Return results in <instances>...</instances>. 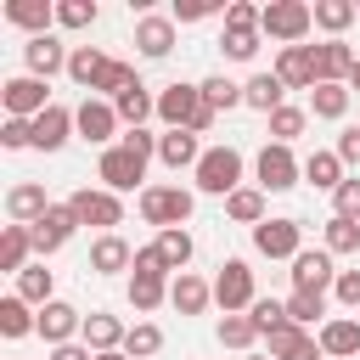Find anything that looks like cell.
Listing matches in <instances>:
<instances>
[{"label":"cell","mask_w":360,"mask_h":360,"mask_svg":"<svg viewBox=\"0 0 360 360\" xmlns=\"http://www.w3.org/2000/svg\"><path fill=\"white\" fill-rule=\"evenodd\" d=\"M158 118H163V129H191V135H208L214 129V107H208V96H202V84H163L158 90Z\"/></svg>","instance_id":"cell-1"},{"label":"cell","mask_w":360,"mask_h":360,"mask_svg":"<svg viewBox=\"0 0 360 360\" xmlns=\"http://www.w3.org/2000/svg\"><path fill=\"white\" fill-rule=\"evenodd\" d=\"M169 264L158 259V248L146 242V248H135V264H129V304H135V315H152L158 304H169Z\"/></svg>","instance_id":"cell-2"},{"label":"cell","mask_w":360,"mask_h":360,"mask_svg":"<svg viewBox=\"0 0 360 360\" xmlns=\"http://www.w3.org/2000/svg\"><path fill=\"white\" fill-rule=\"evenodd\" d=\"M259 28H264V39H276L281 51H287V45H304L309 28H315V6H304V0H270L264 17H259Z\"/></svg>","instance_id":"cell-3"},{"label":"cell","mask_w":360,"mask_h":360,"mask_svg":"<svg viewBox=\"0 0 360 360\" xmlns=\"http://www.w3.org/2000/svg\"><path fill=\"white\" fill-rule=\"evenodd\" d=\"M73 129H79V141H90V146H101V152L124 141V118H118V107L101 101V96H84V101L73 107Z\"/></svg>","instance_id":"cell-4"},{"label":"cell","mask_w":360,"mask_h":360,"mask_svg":"<svg viewBox=\"0 0 360 360\" xmlns=\"http://www.w3.org/2000/svg\"><path fill=\"white\" fill-rule=\"evenodd\" d=\"M191 180H197V191H208V197L242 191V152H236V146H208L202 163L191 169Z\"/></svg>","instance_id":"cell-5"},{"label":"cell","mask_w":360,"mask_h":360,"mask_svg":"<svg viewBox=\"0 0 360 360\" xmlns=\"http://www.w3.org/2000/svg\"><path fill=\"white\" fill-rule=\"evenodd\" d=\"M191 208H197V197L186 186H146L141 191V219L158 225V231H180L191 219Z\"/></svg>","instance_id":"cell-6"},{"label":"cell","mask_w":360,"mask_h":360,"mask_svg":"<svg viewBox=\"0 0 360 360\" xmlns=\"http://www.w3.org/2000/svg\"><path fill=\"white\" fill-rule=\"evenodd\" d=\"M68 208L79 225H96L101 236H112V225H124V197H112L107 186H79L68 197Z\"/></svg>","instance_id":"cell-7"},{"label":"cell","mask_w":360,"mask_h":360,"mask_svg":"<svg viewBox=\"0 0 360 360\" xmlns=\"http://www.w3.org/2000/svg\"><path fill=\"white\" fill-rule=\"evenodd\" d=\"M253 174H259V191L270 197V191H292V186L304 180V163L292 158V146L264 141V146H259V158H253Z\"/></svg>","instance_id":"cell-8"},{"label":"cell","mask_w":360,"mask_h":360,"mask_svg":"<svg viewBox=\"0 0 360 360\" xmlns=\"http://www.w3.org/2000/svg\"><path fill=\"white\" fill-rule=\"evenodd\" d=\"M214 304H219L225 315H248V309L259 304L248 259H225V264H219V276H214Z\"/></svg>","instance_id":"cell-9"},{"label":"cell","mask_w":360,"mask_h":360,"mask_svg":"<svg viewBox=\"0 0 360 360\" xmlns=\"http://www.w3.org/2000/svg\"><path fill=\"white\" fill-rule=\"evenodd\" d=\"M96 180L112 191V197H124V191H135L141 180H146V158H135L129 146H107L101 158H96ZM146 191V186H141Z\"/></svg>","instance_id":"cell-10"},{"label":"cell","mask_w":360,"mask_h":360,"mask_svg":"<svg viewBox=\"0 0 360 360\" xmlns=\"http://www.w3.org/2000/svg\"><path fill=\"white\" fill-rule=\"evenodd\" d=\"M0 107H6V118H39V112L51 107V90H45V79L17 73V79L0 84Z\"/></svg>","instance_id":"cell-11"},{"label":"cell","mask_w":360,"mask_h":360,"mask_svg":"<svg viewBox=\"0 0 360 360\" xmlns=\"http://www.w3.org/2000/svg\"><path fill=\"white\" fill-rule=\"evenodd\" d=\"M253 248L264 253V259H298L304 253V225L298 219H264V225H253Z\"/></svg>","instance_id":"cell-12"},{"label":"cell","mask_w":360,"mask_h":360,"mask_svg":"<svg viewBox=\"0 0 360 360\" xmlns=\"http://www.w3.org/2000/svg\"><path fill=\"white\" fill-rule=\"evenodd\" d=\"M79 231V219H73V208L68 202H51V214L39 219V225H28V236H34V253H39V264L51 259V253H62V242Z\"/></svg>","instance_id":"cell-13"},{"label":"cell","mask_w":360,"mask_h":360,"mask_svg":"<svg viewBox=\"0 0 360 360\" xmlns=\"http://www.w3.org/2000/svg\"><path fill=\"white\" fill-rule=\"evenodd\" d=\"M174 28H180V22H174L169 11H146V17L135 22V51H141L146 62H163V56L174 51Z\"/></svg>","instance_id":"cell-14"},{"label":"cell","mask_w":360,"mask_h":360,"mask_svg":"<svg viewBox=\"0 0 360 360\" xmlns=\"http://www.w3.org/2000/svg\"><path fill=\"white\" fill-rule=\"evenodd\" d=\"M338 287V270H332V253L326 248H304L292 259V292H326Z\"/></svg>","instance_id":"cell-15"},{"label":"cell","mask_w":360,"mask_h":360,"mask_svg":"<svg viewBox=\"0 0 360 360\" xmlns=\"http://www.w3.org/2000/svg\"><path fill=\"white\" fill-rule=\"evenodd\" d=\"M68 56H73V51H68L56 34H39V39L22 45V62H28L34 79H56V73H68Z\"/></svg>","instance_id":"cell-16"},{"label":"cell","mask_w":360,"mask_h":360,"mask_svg":"<svg viewBox=\"0 0 360 360\" xmlns=\"http://www.w3.org/2000/svg\"><path fill=\"white\" fill-rule=\"evenodd\" d=\"M309 51H315V84H349V68L360 56V51H349V39H321Z\"/></svg>","instance_id":"cell-17"},{"label":"cell","mask_w":360,"mask_h":360,"mask_svg":"<svg viewBox=\"0 0 360 360\" xmlns=\"http://www.w3.org/2000/svg\"><path fill=\"white\" fill-rule=\"evenodd\" d=\"M68 135H79V129H73V107L51 101V107L34 118V152H62V146H68Z\"/></svg>","instance_id":"cell-18"},{"label":"cell","mask_w":360,"mask_h":360,"mask_svg":"<svg viewBox=\"0 0 360 360\" xmlns=\"http://www.w3.org/2000/svg\"><path fill=\"white\" fill-rule=\"evenodd\" d=\"M124 338H129V326H124L118 315H107V309H90V315H84L79 343H84L90 354H112V349H124Z\"/></svg>","instance_id":"cell-19"},{"label":"cell","mask_w":360,"mask_h":360,"mask_svg":"<svg viewBox=\"0 0 360 360\" xmlns=\"http://www.w3.org/2000/svg\"><path fill=\"white\" fill-rule=\"evenodd\" d=\"M321 354L326 360H354L360 354V321L354 315H332V321H321Z\"/></svg>","instance_id":"cell-20"},{"label":"cell","mask_w":360,"mask_h":360,"mask_svg":"<svg viewBox=\"0 0 360 360\" xmlns=\"http://www.w3.org/2000/svg\"><path fill=\"white\" fill-rule=\"evenodd\" d=\"M0 17H6L11 28H22L28 39H39V34H51L56 6H51V0H6V6H0Z\"/></svg>","instance_id":"cell-21"},{"label":"cell","mask_w":360,"mask_h":360,"mask_svg":"<svg viewBox=\"0 0 360 360\" xmlns=\"http://www.w3.org/2000/svg\"><path fill=\"white\" fill-rule=\"evenodd\" d=\"M287 90H315V51L309 45H287L276 51V68H270Z\"/></svg>","instance_id":"cell-22"},{"label":"cell","mask_w":360,"mask_h":360,"mask_svg":"<svg viewBox=\"0 0 360 360\" xmlns=\"http://www.w3.org/2000/svg\"><path fill=\"white\" fill-rule=\"evenodd\" d=\"M202 152H208V146H202L191 129H163V141H158V163L174 169V174H180V169H197Z\"/></svg>","instance_id":"cell-23"},{"label":"cell","mask_w":360,"mask_h":360,"mask_svg":"<svg viewBox=\"0 0 360 360\" xmlns=\"http://www.w3.org/2000/svg\"><path fill=\"white\" fill-rule=\"evenodd\" d=\"M6 214H11V225H39V219L51 214V197H45V186H34V180H17V186L6 191Z\"/></svg>","instance_id":"cell-24"},{"label":"cell","mask_w":360,"mask_h":360,"mask_svg":"<svg viewBox=\"0 0 360 360\" xmlns=\"http://www.w3.org/2000/svg\"><path fill=\"white\" fill-rule=\"evenodd\" d=\"M79 332H84V315H79L73 304H62V298H56V304H45V309H39V338H45L51 349L73 343Z\"/></svg>","instance_id":"cell-25"},{"label":"cell","mask_w":360,"mask_h":360,"mask_svg":"<svg viewBox=\"0 0 360 360\" xmlns=\"http://www.w3.org/2000/svg\"><path fill=\"white\" fill-rule=\"evenodd\" d=\"M264 343H270V360H326V354H321V338L304 332V326H292V321H287L281 332H270Z\"/></svg>","instance_id":"cell-26"},{"label":"cell","mask_w":360,"mask_h":360,"mask_svg":"<svg viewBox=\"0 0 360 360\" xmlns=\"http://www.w3.org/2000/svg\"><path fill=\"white\" fill-rule=\"evenodd\" d=\"M169 304H174L180 315H202V309L214 304V281H202V276L180 270V276L169 281Z\"/></svg>","instance_id":"cell-27"},{"label":"cell","mask_w":360,"mask_h":360,"mask_svg":"<svg viewBox=\"0 0 360 360\" xmlns=\"http://www.w3.org/2000/svg\"><path fill=\"white\" fill-rule=\"evenodd\" d=\"M129 264H135V248H129L118 231L90 242V270H96V276H118V270H129Z\"/></svg>","instance_id":"cell-28"},{"label":"cell","mask_w":360,"mask_h":360,"mask_svg":"<svg viewBox=\"0 0 360 360\" xmlns=\"http://www.w3.org/2000/svg\"><path fill=\"white\" fill-rule=\"evenodd\" d=\"M107 51L101 45H73V56H68V79L79 84V90H96L101 84V73H107Z\"/></svg>","instance_id":"cell-29"},{"label":"cell","mask_w":360,"mask_h":360,"mask_svg":"<svg viewBox=\"0 0 360 360\" xmlns=\"http://www.w3.org/2000/svg\"><path fill=\"white\" fill-rule=\"evenodd\" d=\"M281 96H287V84H281L276 73H253V79L242 84V107H253V112H264V118H270L276 107H287Z\"/></svg>","instance_id":"cell-30"},{"label":"cell","mask_w":360,"mask_h":360,"mask_svg":"<svg viewBox=\"0 0 360 360\" xmlns=\"http://www.w3.org/2000/svg\"><path fill=\"white\" fill-rule=\"evenodd\" d=\"M28 332H39V315H34V304L28 298H17V292H6L0 298V338H28Z\"/></svg>","instance_id":"cell-31"},{"label":"cell","mask_w":360,"mask_h":360,"mask_svg":"<svg viewBox=\"0 0 360 360\" xmlns=\"http://www.w3.org/2000/svg\"><path fill=\"white\" fill-rule=\"evenodd\" d=\"M349 107H354V90H349V84H315V90H309V112L326 118V124L349 118Z\"/></svg>","instance_id":"cell-32"},{"label":"cell","mask_w":360,"mask_h":360,"mask_svg":"<svg viewBox=\"0 0 360 360\" xmlns=\"http://www.w3.org/2000/svg\"><path fill=\"white\" fill-rule=\"evenodd\" d=\"M28 253H34V236H28V225H0V270L22 276V270H28Z\"/></svg>","instance_id":"cell-33"},{"label":"cell","mask_w":360,"mask_h":360,"mask_svg":"<svg viewBox=\"0 0 360 360\" xmlns=\"http://www.w3.org/2000/svg\"><path fill=\"white\" fill-rule=\"evenodd\" d=\"M152 248H158V259L169 264V276H180L186 264H191V253H197V242H191V231L180 225V231H158L152 236Z\"/></svg>","instance_id":"cell-34"},{"label":"cell","mask_w":360,"mask_h":360,"mask_svg":"<svg viewBox=\"0 0 360 360\" xmlns=\"http://www.w3.org/2000/svg\"><path fill=\"white\" fill-rule=\"evenodd\" d=\"M304 180H309L315 191H338L349 174H343V158H338V152H309V158H304Z\"/></svg>","instance_id":"cell-35"},{"label":"cell","mask_w":360,"mask_h":360,"mask_svg":"<svg viewBox=\"0 0 360 360\" xmlns=\"http://www.w3.org/2000/svg\"><path fill=\"white\" fill-rule=\"evenodd\" d=\"M360 17V6L354 0H315V28L326 34V39H343V28Z\"/></svg>","instance_id":"cell-36"},{"label":"cell","mask_w":360,"mask_h":360,"mask_svg":"<svg viewBox=\"0 0 360 360\" xmlns=\"http://www.w3.org/2000/svg\"><path fill=\"white\" fill-rule=\"evenodd\" d=\"M118 118H124V129H146V118H158V96H146V84H135V90H124L118 101Z\"/></svg>","instance_id":"cell-37"},{"label":"cell","mask_w":360,"mask_h":360,"mask_svg":"<svg viewBox=\"0 0 360 360\" xmlns=\"http://www.w3.org/2000/svg\"><path fill=\"white\" fill-rule=\"evenodd\" d=\"M225 214H231L236 225H264V219H270V214H264V191H259V186L231 191V197H225Z\"/></svg>","instance_id":"cell-38"},{"label":"cell","mask_w":360,"mask_h":360,"mask_svg":"<svg viewBox=\"0 0 360 360\" xmlns=\"http://www.w3.org/2000/svg\"><path fill=\"white\" fill-rule=\"evenodd\" d=\"M17 298H28V304H56V276L45 270V264H28L22 276H17Z\"/></svg>","instance_id":"cell-39"},{"label":"cell","mask_w":360,"mask_h":360,"mask_svg":"<svg viewBox=\"0 0 360 360\" xmlns=\"http://www.w3.org/2000/svg\"><path fill=\"white\" fill-rule=\"evenodd\" d=\"M259 39H264V28H225L219 34V51H225V62H253L259 56Z\"/></svg>","instance_id":"cell-40"},{"label":"cell","mask_w":360,"mask_h":360,"mask_svg":"<svg viewBox=\"0 0 360 360\" xmlns=\"http://www.w3.org/2000/svg\"><path fill=\"white\" fill-rule=\"evenodd\" d=\"M304 124H309V107H276L270 112V141L292 146V135H304Z\"/></svg>","instance_id":"cell-41"},{"label":"cell","mask_w":360,"mask_h":360,"mask_svg":"<svg viewBox=\"0 0 360 360\" xmlns=\"http://www.w3.org/2000/svg\"><path fill=\"white\" fill-rule=\"evenodd\" d=\"M321 315H326V292H287V321H292V326L309 332Z\"/></svg>","instance_id":"cell-42"},{"label":"cell","mask_w":360,"mask_h":360,"mask_svg":"<svg viewBox=\"0 0 360 360\" xmlns=\"http://www.w3.org/2000/svg\"><path fill=\"white\" fill-rule=\"evenodd\" d=\"M259 338H264V332H259L253 315H225V321H219V343H225V349H253Z\"/></svg>","instance_id":"cell-43"},{"label":"cell","mask_w":360,"mask_h":360,"mask_svg":"<svg viewBox=\"0 0 360 360\" xmlns=\"http://www.w3.org/2000/svg\"><path fill=\"white\" fill-rule=\"evenodd\" d=\"M158 349H163V326L135 321V326H129V338H124V354H129V360H152Z\"/></svg>","instance_id":"cell-44"},{"label":"cell","mask_w":360,"mask_h":360,"mask_svg":"<svg viewBox=\"0 0 360 360\" xmlns=\"http://www.w3.org/2000/svg\"><path fill=\"white\" fill-rule=\"evenodd\" d=\"M202 96H208V107H214V112H231V107H242V84H236V79H225V73L202 79Z\"/></svg>","instance_id":"cell-45"},{"label":"cell","mask_w":360,"mask_h":360,"mask_svg":"<svg viewBox=\"0 0 360 360\" xmlns=\"http://www.w3.org/2000/svg\"><path fill=\"white\" fill-rule=\"evenodd\" d=\"M360 248V219H326V253H354Z\"/></svg>","instance_id":"cell-46"},{"label":"cell","mask_w":360,"mask_h":360,"mask_svg":"<svg viewBox=\"0 0 360 360\" xmlns=\"http://www.w3.org/2000/svg\"><path fill=\"white\" fill-rule=\"evenodd\" d=\"M248 315H253V321H259V332L270 338V332H281V326H287V298H259Z\"/></svg>","instance_id":"cell-47"},{"label":"cell","mask_w":360,"mask_h":360,"mask_svg":"<svg viewBox=\"0 0 360 360\" xmlns=\"http://www.w3.org/2000/svg\"><path fill=\"white\" fill-rule=\"evenodd\" d=\"M96 22V0H62L56 6V28H90Z\"/></svg>","instance_id":"cell-48"},{"label":"cell","mask_w":360,"mask_h":360,"mask_svg":"<svg viewBox=\"0 0 360 360\" xmlns=\"http://www.w3.org/2000/svg\"><path fill=\"white\" fill-rule=\"evenodd\" d=\"M332 214H338V219H360V174H349V180L332 191Z\"/></svg>","instance_id":"cell-49"},{"label":"cell","mask_w":360,"mask_h":360,"mask_svg":"<svg viewBox=\"0 0 360 360\" xmlns=\"http://www.w3.org/2000/svg\"><path fill=\"white\" fill-rule=\"evenodd\" d=\"M0 146H6V152L34 146V118H6V124H0Z\"/></svg>","instance_id":"cell-50"},{"label":"cell","mask_w":360,"mask_h":360,"mask_svg":"<svg viewBox=\"0 0 360 360\" xmlns=\"http://www.w3.org/2000/svg\"><path fill=\"white\" fill-rule=\"evenodd\" d=\"M259 17H264V6H253V0H231L225 6V28H259Z\"/></svg>","instance_id":"cell-51"},{"label":"cell","mask_w":360,"mask_h":360,"mask_svg":"<svg viewBox=\"0 0 360 360\" xmlns=\"http://www.w3.org/2000/svg\"><path fill=\"white\" fill-rule=\"evenodd\" d=\"M214 11H225V6H219V0H180L169 17H174V22H202V17H214Z\"/></svg>","instance_id":"cell-52"},{"label":"cell","mask_w":360,"mask_h":360,"mask_svg":"<svg viewBox=\"0 0 360 360\" xmlns=\"http://www.w3.org/2000/svg\"><path fill=\"white\" fill-rule=\"evenodd\" d=\"M158 141H163V135H152V129H124V141H118V146H129L135 158H146V163H152V158H158Z\"/></svg>","instance_id":"cell-53"},{"label":"cell","mask_w":360,"mask_h":360,"mask_svg":"<svg viewBox=\"0 0 360 360\" xmlns=\"http://www.w3.org/2000/svg\"><path fill=\"white\" fill-rule=\"evenodd\" d=\"M332 298H338L343 309H360V270H338V287H332Z\"/></svg>","instance_id":"cell-54"},{"label":"cell","mask_w":360,"mask_h":360,"mask_svg":"<svg viewBox=\"0 0 360 360\" xmlns=\"http://www.w3.org/2000/svg\"><path fill=\"white\" fill-rule=\"evenodd\" d=\"M338 158H343V169H360V129H349V135H338V146H332Z\"/></svg>","instance_id":"cell-55"},{"label":"cell","mask_w":360,"mask_h":360,"mask_svg":"<svg viewBox=\"0 0 360 360\" xmlns=\"http://www.w3.org/2000/svg\"><path fill=\"white\" fill-rule=\"evenodd\" d=\"M51 360H96L84 343H62V349H51Z\"/></svg>","instance_id":"cell-56"},{"label":"cell","mask_w":360,"mask_h":360,"mask_svg":"<svg viewBox=\"0 0 360 360\" xmlns=\"http://www.w3.org/2000/svg\"><path fill=\"white\" fill-rule=\"evenodd\" d=\"M349 90H360V56H354V68H349Z\"/></svg>","instance_id":"cell-57"},{"label":"cell","mask_w":360,"mask_h":360,"mask_svg":"<svg viewBox=\"0 0 360 360\" xmlns=\"http://www.w3.org/2000/svg\"><path fill=\"white\" fill-rule=\"evenodd\" d=\"M96 360H129V354H124V349H112V354H96Z\"/></svg>","instance_id":"cell-58"},{"label":"cell","mask_w":360,"mask_h":360,"mask_svg":"<svg viewBox=\"0 0 360 360\" xmlns=\"http://www.w3.org/2000/svg\"><path fill=\"white\" fill-rule=\"evenodd\" d=\"M248 360H270V354H248Z\"/></svg>","instance_id":"cell-59"}]
</instances>
